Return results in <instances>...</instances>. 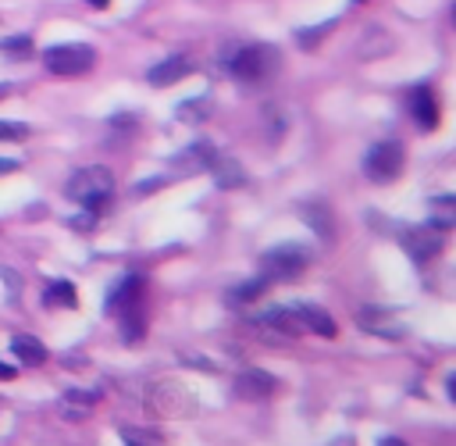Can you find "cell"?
Segmentation results:
<instances>
[{"label":"cell","instance_id":"6da1fadb","mask_svg":"<svg viewBox=\"0 0 456 446\" xmlns=\"http://www.w3.org/2000/svg\"><path fill=\"white\" fill-rule=\"evenodd\" d=\"M278 64V50L271 43H242L224 54V71L239 82H267Z\"/></svg>","mask_w":456,"mask_h":446},{"label":"cell","instance_id":"7a4b0ae2","mask_svg":"<svg viewBox=\"0 0 456 446\" xmlns=\"http://www.w3.org/2000/svg\"><path fill=\"white\" fill-rule=\"evenodd\" d=\"M64 193H68L75 203H82L86 211L103 214L107 203H110V196H114V175H110V168H103V164L78 168V171L68 178Z\"/></svg>","mask_w":456,"mask_h":446},{"label":"cell","instance_id":"3957f363","mask_svg":"<svg viewBox=\"0 0 456 446\" xmlns=\"http://www.w3.org/2000/svg\"><path fill=\"white\" fill-rule=\"evenodd\" d=\"M306 264H310V250L299 243H278L260 253V275L267 282H292L299 271H306Z\"/></svg>","mask_w":456,"mask_h":446},{"label":"cell","instance_id":"277c9868","mask_svg":"<svg viewBox=\"0 0 456 446\" xmlns=\"http://www.w3.org/2000/svg\"><path fill=\"white\" fill-rule=\"evenodd\" d=\"M43 64H46L50 75H61V78L86 75L96 64V50L86 46V43H57V46L43 50Z\"/></svg>","mask_w":456,"mask_h":446},{"label":"cell","instance_id":"5b68a950","mask_svg":"<svg viewBox=\"0 0 456 446\" xmlns=\"http://www.w3.org/2000/svg\"><path fill=\"white\" fill-rule=\"evenodd\" d=\"M403 161H406L403 143H395V139H381V143H374V146L363 153V175H367L370 182L385 186V182L399 178Z\"/></svg>","mask_w":456,"mask_h":446},{"label":"cell","instance_id":"8992f818","mask_svg":"<svg viewBox=\"0 0 456 446\" xmlns=\"http://www.w3.org/2000/svg\"><path fill=\"white\" fill-rule=\"evenodd\" d=\"M249 328L260 339H267V343H289V339L303 335V325H299V318H296L292 307H271V310L249 318Z\"/></svg>","mask_w":456,"mask_h":446},{"label":"cell","instance_id":"52a82bcc","mask_svg":"<svg viewBox=\"0 0 456 446\" xmlns=\"http://www.w3.org/2000/svg\"><path fill=\"white\" fill-rule=\"evenodd\" d=\"M442 235H445V232H438L435 225H410V228L399 232V243H403V250H406L417 264H424V260L438 257V250H442Z\"/></svg>","mask_w":456,"mask_h":446},{"label":"cell","instance_id":"ba28073f","mask_svg":"<svg viewBox=\"0 0 456 446\" xmlns=\"http://www.w3.org/2000/svg\"><path fill=\"white\" fill-rule=\"evenodd\" d=\"M278 385H281V382H278L271 371H264V368H246V371L235 375L232 392H235L239 400L256 403V400H271V396L278 392Z\"/></svg>","mask_w":456,"mask_h":446},{"label":"cell","instance_id":"9c48e42d","mask_svg":"<svg viewBox=\"0 0 456 446\" xmlns=\"http://www.w3.org/2000/svg\"><path fill=\"white\" fill-rule=\"evenodd\" d=\"M103 400V392L100 389H86V385H68L61 396H57V414L64 417V421H86L93 410H96V403Z\"/></svg>","mask_w":456,"mask_h":446},{"label":"cell","instance_id":"30bf717a","mask_svg":"<svg viewBox=\"0 0 456 446\" xmlns=\"http://www.w3.org/2000/svg\"><path fill=\"white\" fill-rule=\"evenodd\" d=\"M135 307H142V275L128 271L125 278H118L110 285V293L103 300V310L107 314H125V310H135Z\"/></svg>","mask_w":456,"mask_h":446},{"label":"cell","instance_id":"8fae6325","mask_svg":"<svg viewBox=\"0 0 456 446\" xmlns=\"http://www.w3.org/2000/svg\"><path fill=\"white\" fill-rule=\"evenodd\" d=\"M214 157H217L214 143L196 139V143H189L182 153H175V157H171V171H175V175H200V171H207V168H210V161H214Z\"/></svg>","mask_w":456,"mask_h":446},{"label":"cell","instance_id":"7c38bea8","mask_svg":"<svg viewBox=\"0 0 456 446\" xmlns=\"http://www.w3.org/2000/svg\"><path fill=\"white\" fill-rule=\"evenodd\" d=\"M406 107H410V118L417 121V128H424V132L438 128V100H435L431 86H413L406 96Z\"/></svg>","mask_w":456,"mask_h":446},{"label":"cell","instance_id":"4fadbf2b","mask_svg":"<svg viewBox=\"0 0 456 446\" xmlns=\"http://www.w3.org/2000/svg\"><path fill=\"white\" fill-rule=\"evenodd\" d=\"M299 218L314 228V235L321 243H335V214H331V207L324 200H303L299 203Z\"/></svg>","mask_w":456,"mask_h":446},{"label":"cell","instance_id":"5bb4252c","mask_svg":"<svg viewBox=\"0 0 456 446\" xmlns=\"http://www.w3.org/2000/svg\"><path fill=\"white\" fill-rule=\"evenodd\" d=\"M292 310H296L303 332H314L321 339H335L338 335V325H335V318L324 307H317V303H292Z\"/></svg>","mask_w":456,"mask_h":446},{"label":"cell","instance_id":"9a60e30c","mask_svg":"<svg viewBox=\"0 0 456 446\" xmlns=\"http://www.w3.org/2000/svg\"><path fill=\"white\" fill-rule=\"evenodd\" d=\"M356 321H360V328L363 332H370V335H385V339H403V321H395L388 310H381V307H363L360 314H356Z\"/></svg>","mask_w":456,"mask_h":446},{"label":"cell","instance_id":"2e32d148","mask_svg":"<svg viewBox=\"0 0 456 446\" xmlns=\"http://www.w3.org/2000/svg\"><path fill=\"white\" fill-rule=\"evenodd\" d=\"M192 71V64H189V57H164V61H157L150 71H146V82L150 86H175V82H182L185 75Z\"/></svg>","mask_w":456,"mask_h":446},{"label":"cell","instance_id":"e0dca14e","mask_svg":"<svg viewBox=\"0 0 456 446\" xmlns=\"http://www.w3.org/2000/svg\"><path fill=\"white\" fill-rule=\"evenodd\" d=\"M207 171L214 175L217 189H239V186H246V168L235 157H228V153H217Z\"/></svg>","mask_w":456,"mask_h":446},{"label":"cell","instance_id":"ac0fdd59","mask_svg":"<svg viewBox=\"0 0 456 446\" xmlns=\"http://www.w3.org/2000/svg\"><path fill=\"white\" fill-rule=\"evenodd\" d=\"M11 353L18 357V364H25V368H43L46 364V346L36 339V335H14L11 339Z\"/></svg>","mask_w":456,"mask_h":446},{"label":"cell","instance_id":"d6986e66","mask_svg":"<svg viewBox=\"0 0 456 446\" xmlns=\"http://www.w3.org/2000/svg\"><path fill=\"white\" fill-rule=\"evenodd\" d=\"M267 289H271V282H267L264 275H256V278H246V282L232 285V289L224 293V300H228L232 307H246V303H256V300H260Z\"/></svg>","mask_w":456,"mask_h":446},{"label":"cell","instance_id":"ffe728a7","mask_svg":"<svg viewBox=\"0 0 456 446\" xmlns=\"http://www.w3.org/2000/svg\"><path fill=\"white\" fill-rule=\"evenodd\" d=\"M43 303H46V307L75 310V307H78V293H75V285H71L68 278H57V282H50V285L43 289Z\"/></svg>","mask_w":456,"mask_h":446},{"label":"cell","instance_id":"44dd1931","mask_svg":"<svg viewBox=\"0 0 456 446\" xmlns=\"http://www.w3.org/2000/svg\"><path fill=\"white\" fill-rule=\"evenodd\" d=\"M118 321H121V328H118L121 343L135 346V343H142V339H146V318H142V307H135V310H125V314H118Z\"/></svg>","mask_w":456,"mask_h":446},{"label":"cell","instance_id":"7402d4cb","mask_svg":"<svg viewBox=\"0 0 456 446\" xmlns=\"http://www.w3.org/2000/svg\"><path fill=\"white\" fill-rule=\"evenodd\" d=\"M431 211H435V214L428 218V225H435L438 232L452 228V221H456V218H452V214H456V200H452V196H435V200H431Z\"/></svg>","mask_w":456,"mask_h":446},{"label":"cell","instance_id":"603a6c76","mask_svg":"<svg viewBox=\"0 0 456 446\" xmlns=\"http://www.w3.org/2000/svg\"><path fill=\"white\" fill-rule=\"evenodd\" d=\"M175 114H178L182 121H189V125H192V121H207V118H210V100H207V96H189V100L178 103Z\"/></svg>","mask_w":456,"mask_h":446},{"label":"cell","instance_id":"cb8c5ba5","mask_svg":"<svg viewBox=\"0 0 456 446\" xmlns=\"http://www.w3.org/2000/svg\"><path fill=\"white\" fill-rule=\"evenodd\" d=\"M264 125L271 128V132H267V139H271V143H278V139L289 132V114H285L281 107L267 103V107H264Z\"/></svg>","mask_w":456,"mask_h":446},{"label":"cell","instance_id":"d4e9b609","mask_svg":"<svg viewBox=\"0 0 456 446\" xmlns=\"http://www.w3.org/2000/svg\"><path fill=\"white\" fill-rule=\"evenodd\" d=\"M121 439H125V446H164V439L153 428H139V425H125Z\"/></svg>","mask_w":456,"mask_h":446},{"label":"cell","instance_id":"484cf974","mask_svg":"<svg viewBox=\"0 0 456 446\" xmlns=\"http://www.w3.org/2000/svg\"><path fill=\"white\" fill-rule=\"evenodd\" d=\"M331 29H335V18H328V21L314 25V29H310V25H306V29H296V43H299L303 50H310V46H317Z\"/></svg>","mask_w":456,"mask_h":446},{"label":"cell","instance_id":"4316f807","mask_svg":"<svg viewBox=\"0 0 456 446\" xmlns=\"http://www.w3.org/2000/svg\"><path fill=\"white\" fill-rule=\"evenodd\" d=\"M0 54H7L11 61H25L32 54V39L25 32L21 36H7V39H0Z\"/></svg>","mask_w":456,"mask_h":446},{"label":"cell","instance_id":"83f0119b","mask_svg":"<svg viewBox=\"0 0 456 446\" xmlns=\"http://www.w3.org/2000/svg\"><path fill=\"white\" fill-rule=\"evenodd\" d=\"M21 139H28L25 121H0V143H21Z\"/></svg>","mask_w":456,"mask_h":446},{"label":"cell","instance_id":"f1b7e54d","mask_svg":"<svg viewBox=\"0 0 456 446\" xmlns=\"http://www.w3.org/2000/svg\"><path fill=\"white\" fill-rule=\"evenodd\" d=\"M164 182H167V175H160V178H146V182H135L132 196H146V193H157V189H160Z\"/></svg>","mask_w":456,"mask_h":446},{"label":"cell","instance_id":"f546056e","mask_svg":"<svg viewBox=\"0 0 456 446\" xmlns=\"http://www.w3.org/2000/svg\"><path fill=\"white\" fill-rule=\"evenodd\" d=\"M18 168H21V161H14V157H0V178H4V175H14Z\"/></svg>","mask_w":456,"mask_h":446},{"label":"cell","instance_id":"4dcf8cb0","mask_svg":"<svg viewBox=\"0 0 456 446\" xmlns=\"http://www.w3.org/2000/svg\"><path fill=\"white\" fill-rule=\"evenodd\" d=\"M18 375V368L14 364H7V360H0V382H11Z\"/></svg>","mask_w":456,"mask_h":446},{"label":"cell","instance_id":"1f68e13d","mask_svg":"<svg viewBox=\"0 0 456 446\" xmlns=\"http://www.w3.org/2000/svg\"><path fill=\"white\" fill-rule=\"evenodd\" d=\"M378 446H410V442H406V439H399V435H385Z\"/></svg>","mask_w":456,"mask_h":446},{"label":"cell","instance_id":"d6a6232c","mask_svg":"<svg viewBox=\"0 0 456 446\" xmlns=\"http://www.w3.org/2000/svg\"><path fill=\"white\" fill-rule=\"evenodd\" d=\"M11 89H14L11 82H0V100H4V96H11Z\"/></svg>","mask_w":456,"mask_h":446},{"label":"cell","instance_id":"836d02e7","mask_svg":"<svg viewBox=\"0 0 456 446\" xmlns=\"http://www.w3.org/2000/svg\"><path fill=\"white\" fill-rule=\"evenodd\" d=\"M86 4H89V7H96V11H103V7H107V0H86Z\"/></svg>","mask_w":456,"mask_h":446},{"label":"cell","instance_id":"e575fe53","mask_svg":"<svg viewBox=\"0 0 456 446\" xmlns=\"http://www.w3.org/2000/svg\"><path fill=\"white\" fill-rule=\"evenodd\" d=\"M353 4H363V0H353Z\"/></svg>","mask_w":456,"mask_h":446}]
</instances>
